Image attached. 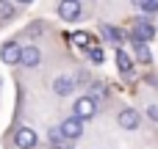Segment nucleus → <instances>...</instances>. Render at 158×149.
I'll use <instances>...</instances> for the list:
<instances>
[{"mask_svg":"<svg viewBox=\"0 0 158 149\" xmlns=\"http://www.w3.org/2000/svg\"><path fill=\"white\" fill-rule=\"evenodd\" d=\"M94 113H97V102L92 97H78L75 100V108H72V116L75 119L86 122V119H94Z\"/></svg>","mask_w":158,"mask_h":149,"instance_id":"1","label":"nucleus"},{"mask_svg":"<svg viewBox=\"0 0 158 149\" xmlns=\"http://www.w3.org/2000/svg\"><path fill=\"white\" fill-rule=\"evenodd\" d=\"M81 14H83L81 0H61V3H58V17H61V19L75 22V19H81Z\"/></svg>","mask_w":158,"mask_h":149,"instance_id":"2","label":"nucleus"},{"mask_svg":"<svg viewBox=\"0 0 158 149\" xmlns=\"http://www.w3.org/2000/svg\"><path fill=\"white\" fill-rule=\"evenodd\" d=\"M153 36H156V28H153V22H150V19H139V22H133V41L147 44Z\"/></svg>","mask_w":158,"mask_h":149,"instance_id":"3","label":"nucleus"},{"mask_svg":"<svg viewBox=\"0 0 158 149\" xmlns=\"http://www.w3.org/2000/svg\"><path fill=\"white\" fill-rule=\"evenodd\" d=\"M14 144L19 149H33L36 144H39V135L31 130V127H19L17 133H14Z\"/></svg>","mask_w":158,"mask_h":149,"instance_id":"4","label":"nucleus"},{"mask_svg":"<svg viewBox=\"0 0 158 149\" xmlns=\"http://www.w3.org/2000/svg\"><path fill=\"white\" fill-rule=\"evenodd\" d=\"M58 130H61V135H64V138H69V141H72V138H81V135H83V122H81V119H75V116H69V119H64V122H61V127H58Z\"/></svg>","mask_w":158,"mask_h":149,"instance_id":"5","label":"nucleus"},{"mask_svg":"<svg viewBox=\"0 0 158 149\" xmlns=\"http://www.w3.org/2000/svg\"><path fill=\"white\" fill-rule=\"evenodd\" d=\"M19 55H22V47H19L17 41H6V44L0 47L3 64H19Z\"/></svg>","mask_w":158,"mask_h":149,"instance_id":"6","label":"nucleus"},{"mask_svg":"<svg viewBox=\"0 0 158 149\" xmlns=\"http://www.w3.org/2000/svg\"><path fill=\"white\" fill-rule=\"evenodd\" d=\"M117 122H119V127H125V130H136V127H139V122H142V116H139V111L125 108V111L117 116Z\"/></svg>","mask_w":158,"mask_h":149,"instance_id":"7","label":"nucleus"},{"mask_svg":"<svg viewBox=\"0 0 158 149\" xmlns=\"http://www.w3.org/2000/svg\"><path fill=\"white\" fill-rule=\"evenodd\" d=\"M39 61H42V55H39V47H33V44L22 47V55H19V64H25L28 69H33V66H39Z\"/></svg>","mask_w":158,"mask_h":149,"instance_id":"8","label":"nucleus"},{"mask_svg":"<svg viewBox=\"0 0 158 149\" xmlns=\"http://www.w3.org/2000/svg\"><path fill=\"white\" fill-rule=\"evenodd\" d=\"M53 91H56L58 97H69V94L75 91V80H72V77H56V80H53Z\"/></svg>","mask_w":158,"mask_h":149,"instance_id":"9","label":"nucleus"},{"mask_svg":"<svg viewBox=\"0 0 158 149\" xmlns=\"http://www.w3.org/2000/svg\"><path fill=\"white\" fill-rule=\"evenodd\" d=\"M117 66H119V72H122L125 77L133 75V61L125 55V50H117Z\"/></svg>","mask_w":158,"mask_h":149,"instance_id":"10","label":"nucleus"},{"mask_svg":"<svg viewBox=\"0 0 158 149\" xmlns=\"http://www.w3.org/2000/svg\"><path fill=\"white\" fill-rule=\"evenodd\" d=\"M69 39H72V44H78V47H86V50L92 47V36H89L86 30H75Z\"/></svg>","mask_w":158,"mask_h":149,"instance_id":"11","label":"nucleus"},{"mask_svg":"<svg viewBox=\"0 0 158 149\" xmlns=\"http://www.w3.org/2000/svg\"><path fill=\"white\" fill-rule=\"evenodd\" d=\"M103 33H106V36H108L117 47H119V44H122V39H125V33H122L119 28H111V25H103Z\"/></svg>","mask_w":158,"mask_h":149,"instance_id":"12","label":"nucleus"},{"mask_svg":"<svg viewBox=\"0 0 158 149\" xmlns=\"http://www.w3.org/2000/svg\"><path fill=\"white\" fill-rule=\"evenodd\" d=\"M133 47H136V58H139L142 64H150V61H153V55H150V47H147V44L133 41Z\"/></svg>","mask_w":158,"mask_h":149,"instance_id":"13","label":"nucleus"},{"mask_svg":"<svg viewBox=\"0 0 158 149\" xmlns=\"http://www.w3.org/2000/svg\"><path fill=\"white\" fill-rule=\"evenodd\" d=\"M144 14H158V0H133Z\"/></svg>","mask_w":158,"mask_h":149,"instance_id":"14","label":"nucleus"},{"mask_svg":"<svg viewBox=\"0 0 158 149\" xmlns=\"http://www.w3.org/2000/svg\"><path fill=\"white\" fill-rule=\"evenodd\" d=\"M64 144H67V138L61 135V130H50V147L53 149H64Z\"/></svg>","mask_w":158,"mask_h":149,"instance_id":"15","label":"nucleus"},{"mask_svg":"<svg viewBox=\"0 0 158 149\" xmlns=\"http://www.w3.org/2000/svg\"><path fill=\"white\" fill-rule=\"evenodd\" d=\"M14 17V6L8 0H0V19H11Z\"/></svg>","mask_w":158,"mask_h":149,"instance_id":"16","label":"nucleus"},{"mask_svg":"<svg viewBox=\"0 0 158 149\" xmlns=\"http://www.w3.org/2000/svg\"><path fill=\"white\" fill-rule=\"evenodd\" d=\"M86 55H89V58H92L94 64H103V50H100L97 44H92V47L86 50Z\"/></svg>","mask_w":158,"mask_h":149,"instance_id":"17","label":"nucleus"},{"mask_svg":"<svg viewBox=\"0 0 158 149\" xmlns=\"http://www.w3.org/2000/svg\"><path fill=\"white\" fill-rule=\"evenodd\" d=\"M147 116H150L153 122H158V105H150V108H147Z\"/></svg>","mask_w":158,"mask_h":149,"instance_id":"18","label":"nucleus"},{"mask_svg":"<svg viewBox=\"0 0 158 149\" xmlns=\"http://www.w3.org/2000/svg\"><path fill=\"white\" fill-rule=\"evenodd\" d=\"M92 91H94L97 97H106V86H103V83H97V86H92Z\"/></svg>","mask_w":158,"mask_h":149,"instance_id":"19","label":"nucleus"},{"mask_svg":"<svg viewBox=\"0 0 158 149\" xmlns=\"http://www.w3.org/2000/svg\"><path fill=\"white\" fill-rule=\"evenodd\" d=\"M42 33V22H33V28H31V36H39Z\"/></svg>","mask_w":158,"mask_h":149,"instance_id":"20","label":"nucleus"},{"mask_svg":"<svg viewBox=\"0 0 158 149\" xmlns=\"http://www.w3.org/2000/svg\"><path fill=\"white\" fill-rule=\"evenodd\" d=\"M17 3H33V0H17Z\"/></svg>","mask_w":158,"mask_h":149,"instance_id":"21","label":"nucleus"},{"mask_svg":"<svg viewBox=\"0 0 158 149\" xmlns=\"http://www.w3.org/2000/svg\"><path fill=\"white\" fill-rule=\"evenodd\" d=\"M92 3H94V0H92Z\"/></svg>","mask_w":158,"mask_h":149,"instance_id":"22","label":"nucleus"}]
</instances>
